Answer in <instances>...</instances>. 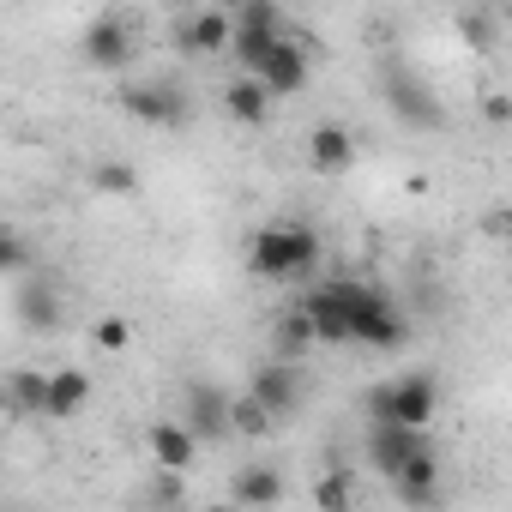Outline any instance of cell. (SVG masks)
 <instances>
[{"mask_svg": "<svg viewBox=\"0 0 512 512\" xmlns=\"http://www.w3.org/2000/svg\"><path fill=\"white\" fill-rule=\"evenodd\" d=\"M247 266L266 284H302L320 266V235L308 223H266L247 247Z\"/></svg>", "mask_w": 512, "mask_h": 512, "instance_id": "obj_1", "label": "cell"}, {"mask_svg": "<svg viewBox=\"0 0 512 512\" xmlns=\"http://www.w3.org/2000/svg\"><path fill=\"white\" fill-rule=\"evenodd\" d=\"M332 296L344 302L350 344H368V350H398L404 344V314L386 290H374L362 278H332Z\"/></svg>", "mask_w": 512, "mask_h": 512, "instance_id": "obj_2", "label": "cell"}, {"mask_svg": "<svg viewBox=\"0 0 512 512\" xmlns=\"http://www.w3.org/2000/svg\"><path fill=\"white\" fill-rule=\"evenodd\" d=\"M278 37H290V31H284V13L272 7V0H241V7H235V43H229V55L241 61V73L260 67Z\"/></svg>", "mask_w": 512, "mask_h": 512, "instance_id": "obj_3", "label": "cell"}, {"mask_svg": "<svg viewBox=\"0 0 512 512\" xmlns=\"http://www.w3.org/2000/svg\"><path fill=\"white\" fill-rule=\"evenodd\" d=\"M434 410H440V386H434V374H398V380H386V386L374 392V416H386V422L428 428Z\"/></svg>", "mask_w": 512, "mask_h": 512, "instance_id": "obj_4", "label": "cell"}, {"mask_svg": "<svg viewBox=\"0 0 512 512\" xmlns=\"http://www.w3.org/2000/svg\"><path fill=\"white\" fill-rule=\"evenodd\" d=\"M121 109L139 115L145 127H181L187 121V97L169 79H127L121 85Z\"/></svg>", "mask_w": 512, "mask_h": 512, "instance_id": "obj_5", "label": "cell"}, {"mask_svg": "<svg viewBox=\"0 0 512 512\" xmlns=\"http://www.w3.org/2000/svg\"><path fill=\"white\" fill-rule=\"evenodd\" d=\"M434 440H428V428H410V422H386V416H374L368 422V464H380L386 476H398L416 452H428Z\"/></svg>", "mask_w": 512, "mask_h": 512, "instance_id": "obj_6", "label": "cell"}, {"mask_svg": "<svg viewBox=\"0 0 512 512\" xmlns=\"http://www.w3.org/2000/svg\"><path fill=\"white\" fill-rule=\"evenodd\" d=\"M181 422L199 434V440H223V434H235V398L223 392V386H211V380H193L187 386V398H181Z\"/></svg>", "mask_w": 512, "mask_h": 512, "instance_id": "obj_7", "label": "cell"}, {"mask_svg": "<svg viewBox=\"0 0 512 512\" xmlns=\"http://www.w3.org/2000/svg\"><path fill=\"white\" fill-rule=\"evenodd\" d=\"M79 49H85V61H91L97 73H121V67L133 61V31H127L121 13H97V19L85 25Z\"/></svg>", "mask_w": 512, "mask_h": 512, "instance_id": "obj_8", "label": "cell"}, {"mask_svg": "<svg viewBox=\"0 0 512 512\" xmlns=\"http://www.w3.org/2000/svg\"><path fill=\"white\" fill-rule=\"evenodd\" d=\"M380 97H386V109H392L404 127H440V121H446L440 97H434L422 79H410V73H386V79H380Z\"/></svg>", "mask_w": 512, "mask_h": 512, "instance_id": "obj_9", "label": "cell"}, {"mask_svg": "<svg viewBox=\"0 0 512 512\" xmlns=\"http://www.w3.org/2000/svg\"><path fill=\"white\" fill-rule=\"evenodd\" d=\"M266 85H272V97H296V91H308V73H314V61H308V49L296 43V37H278L272 43V55L253 67Z\"/></svg>", "mask_w": 512, "mask_h": 512, "instance_id": "obj_10", "label": "cell"}, {"mask_svg": "<svg viewBox=\"0 0 512 512\" xmlns=\"http://www.w3.org/2000/svg\"><path fill=\"white\" fill-rule=\"evenodd\" d=\"M229 43H235V13L199 7L193 19L175 25V49H181V55H223Z\"/></svg>", "mask_w": 512, "mask_h": 512, "instance_id": "obj_11", "label": "cell"}, {"mask_svg": "<svg viewBox=\"0 0 512 512\" xmlns=\"http://www.w3.org/2000/svg\"><path fill=\"white\" fill-rule=\"evenodd\" d=\"M253 398H260L272 416H290L296 404H302V380H296V356H278V362H266V368H253V386H247Z\"/></svg>", "mask_w": 512, "mask_h": 512, "instance_id": "obj_12", "label": "cell"}, {"mask_svg": "<svg viewBox=\"0 0 512 512\" xmlns=\"http://www.w3.org/2000/svg\"><path fill=\"white\" fill-rule=\"evenodd\" d=\"M223 115L235 127H266L272 121V85L260 73H247V79H229L223 85Z\"/></svg>", "mask_w": 512, "mask_h": 512, "instance_id": "obj_13", "label": "cell"}, {"mask_svg": "<svg viewBox=\"0 0 512 512\" xmlns=\"http://www.w3.org/2000/svg\"><path fill=\"white\" fill-rule=\"evenodd\" d=\"M308 163H314L320 175H344V169L356 163V133L338 127V121H320V127L308 133Z\"/></svg>", "mask_w": 512, "mask_h": 512, "instance_id": "obj_14", "label": "cell"}, {"mask_svg": "<svg viewBox=\"0 0 512 512\" xmlns=\"http://www.w3.org/2000/svg\"><path fill=\"white\" fill-rule=\"evenodd\" d=\"M13 314L25 320V332H55L61 326V290L49 278H25L13 296Z\"/></svg>", "mask_w": 512, "mask_h": 512, "instance_id": "obj_15", "label": "cell"}, {"mask_svg": "<svg viewBox=\"0 0 512 512\" xmlns=\"http://www.w3.org/2000/svg\"><path fill=\"white\" fill-rule=\"evenodd\" d=\"M193 452H199V434L187 422H157L151 428V464L157 470L181 476V470H193Z\"/></svg>", "mask_w": 512, "mask_h": 512, "instance_id": "obj_16", "label": "cell"}, {"mask_svg": "<svg viewBox=\"0 0 512 512\" xmlns=\"http://www.w3.org/2000/svg\"><path fill=\"white\" fill-rule=\"evenodd\" d=\"M392 488H398L404 506H434V500H440V458H434V446L416 452V458L392 476Z\"/></svg>", "mask_w": 512, "mask_h": 512, "instance_id": "obj_17", "label": "cell"}, {"mask_svg": "<svg viewBox=\"0 0 512 512\" xmlns=\"http://www.w3.org/2000/svg\"><path fill=\"white\" fill-rule=\"evenodd\" d=\"M229 500H235V506H278V500H284V476H278L272 464H247V470H235Z\"/></svg>", "mask_w": 512, "mask_h": 512, "instance_id": "obj_18", "label": "cell"}, {"mask_svg": "<svg viewBox=\"0 0 512 512\" xmlns=\"http://www.w3.org/2000/svg\"><path fill=\"white\" fill-rule=\"evenodd\" d=\"M7 410H13V416H49V374L13 368V374H7Z\"/></svg>", "mask_w": 512, "mask_h": 512, "instance_id": "obj_19", "label": "cell"}, {"mask_svg": "<svg viewBox=\"0 0 512 512\" xmlns=\"http://www.w3.org/2000/svg\"><path fill=\"white\" fill-rule=\"evenodd\" d=\"M85 404H91V374H79V368H55V374H49V416L67 422V416H79Z\"/></svg>", "mask_w": 512, "mask_h": 512, "instance_id": "obj_20", "label": "cell"}, {"mask_svg": "<svg viewBox=\"0 0 512 512\" xmlns=\"http://www.w3.org/2000/svg\"><path fill=\"white\" fill-rule=\"evenodd\" d=\"M272 344H278V356H302L308 344H320V332H314V314H308V308H296V314H278V326H272Z\"/></svg>", "mask_w": 512, "mask_h": 512, "instance_id": "obj_21", "label": "cell"}, {"mask_svg": "<svg viewBox=\"0 0 512 512\" xmlns=\"http://www.w3.org/2000/svg\"><path fill=\"white\" fill-rule=\"evenodd\" d=\"M272 422H278V416H272L260 398H253V392H247V398H235V434L260 440V434H272Z\"/></svg>", "mask_w": 512, "mask_h": 512, "instance_id": "obj_22", "label": "cell"}, {"mask_svg": "<svg viewBox=\"0 0 512 512\" xmlns=\"http://www.w3.org/2000/svg\"><path fill=\"white\" fill-rule=\"evenodd\" d=\"M314 500H320V506H350V500H356V476H350V470H326V476L314 482Z\"/></svg>", "mask_w": 512, "mask_h": 512, "instance_id": "obj_23", "label": "cell"}, {"mask_svg": "<svg viewBox=\"0 0 512 512\" xmlns=\"http://www.w3.org/2000/svg\"><path fill=\"white\" fill-rule=\"evenodd\" d=\"M91 187H97V193H133L139 175H133V163H97V169H91Z\"/></svg>", "mask_w": 512, "mask_h": 512, "instance_id": "obj_24", "label": "cell"}, {"mask_svg": "<svg viewBox=\"0 0 512 512\" xmlns=\"http://www.w3.org/2000/svg\"><path fill=\"white\" fill-rule=\"evenodd\" d=\"M127 338H133V326H127L121 314H109V320H97V350H127Z\"/></svg>", "mask_w": 512, "mask_h": 512, "instance_id": "obj_25", "label": "cell"}, {"mask_svg": "<svg viewBox=\"0 0 512 512\" xmlns=\"http://www.w3.org/2000/svg\"><path fill=\"white\" fill-rule=\"evenodd\" d=\"M25 260H31V253H25V241H19V235H7V247H0V266H7L13 278H25Z\"/></svg>", "mask_w": 512, "mask_h": 512, "instance_id": "obj_26", "label": "cell"}, {"mask_svg": "<svg viewBox=\"0 0 512 512\" xmlns=\"http://www.w3.org/2000/svg\"><path fill=\"white\" fill-rule=\"evenodd\" d=\"M482 229H488V235H512V211H488Z\"/></svg>", "mask_w": 512, "mask_h": 512, "instance_id": "obj_27", "label": "cell"}, {"mask_svg": "<svg viewBox=\"0 0 512 512\" xmlns=\"http://www.w3.org/2000/svg\"><path fill=\"white\" fill-rule=\"evenodd\" d=\"M482 115H488V121H512V103H506V97H488Z\"/></svg>", "mask_w": 512, "mask_h": 512, "instance_id": "obj_28", "label": "cell"}]
</instances>
